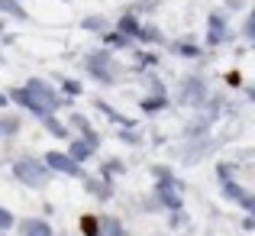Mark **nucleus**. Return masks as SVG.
Returning <instances> with one entry per match:
<instances>
[{"label": "nucleus", "instance_id": "obj_1", "mask_svg": "<svg viewBox=\"0 0 255 236\" xmlns=\"http://www.w3.org/2000/svg\"><path fill=\"white\" fill-rule=\"evenodd\" d=\"M16 97L23 100L26 107H36V110H55V107H58L55 91H52V87H45L42 81H29V87H26V91H19Z\"/></svg>", "mask_w": 255, "mask_h": 236}, {"label": "nucleus", "instance_id": "obj_2", "mask_svg": "<svg viewBox=\"0 0 255 236\" xmlns=\"http://www.w3.org/2000/svg\"><path fill=\"white\" fill-rule=\"evenodd\" d=\"M16 175H19L23 181H29V185H42V181H45V172L36 165V162H29V159L16 165Z\"/></svg>", "mask_w": 255, "mask_h": 236}, {"label": "nucleus", "instance_id": "obj_3", "mask_svg": "<svg viewBox=\"0 0 255 236\" xmlns=\"http://www.w3.org/2000/svg\"><path fill=\"white\" fill-rule=\"evenodd\" d=\"M23 233L26 236H52L49 227H45L42 220H26V224H23Z\"/></svg>", "mask_w": 255, "mask_h": 236}, {"label": "nucleus", "instance_id": "obj_4", "mask_svg": "<svg viewBox=\"0 0 255 236\" xmlns=\"http://www.w3.org/2000/svg\"><path fill=\"white\" fill-rule=\"evenodd\" d=\"M49 165L58 168V172H75V162L65 159V156H58V152H49Z\"/></svg>", "mask_w": 255, "mask_h": 236}, {"label": "nucleus", "instance_id": "obj_5", "mask_svg": "<svg viewBox=\"0 0 255 236\" xmlns=\"http://www.w3.org/2000/svg\"><path fill=\"white\" fill-rule=\"evenodd\" d=\"M71 152H75L78 159H87V156H91V149H87L84 143H75V149H71Z\"/></svg>", "mask_w": 255, "mask_h": 236}, {"label": "nucleus", "instance_id": "obj_6", "mask_svg": "<svg viewBox=\"0 0 255 236\" xmlns=\"http://www.w3.org/2000/svg\"><path fill=\"white\" fill-rule=\"evenodd\" d=\"M0 10H6V13H19V6L13 3V0H0Z\"/></svg>", "mask_w": 255, "mask_h": 236}, {"label": "nucleus", "instance_id": "obj_7", "mask_svg": "<svg viewBox=\"0 0 255 236\" xmlns=\"http://www.w3.org/2000/svg\"><path fill=\"white\" fill-rule=\"evenodd\" d=\"M0 227H10V214L6 211H0Z\"/></svg>", "mask_w": 255, "mask_h": 236}, {"label": "nucleus", "instance_id": "obj_8", "mask_svg": "<svg viewBox=\"0 0 255 236\" xmlns=\"http://www.w3.org/2000/svg\"><path fill=\"white\" fill-rule=\"evenodd\" d=\"M0 104H3V94H0Z\"/></svg>", "mask_w": 255, "mask_h": 236}]
</instances>
